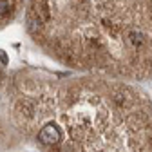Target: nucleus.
<instances>
[{
	"mask_svg": "<svg viewBox=\"0 0 152 152\" xmlns=\"http://www.w3.org/2000/svg\"><path fill=\"white\" fill-rule=\"evenodd\" d=\"M0 60H2V64H7V58H6L4 51H0Z\"/></svg>",
	"mask_w": 152,
	"mask_h": 152,
	"instance_id": "1",
	"label": "nucleus"
}]
</instances>
